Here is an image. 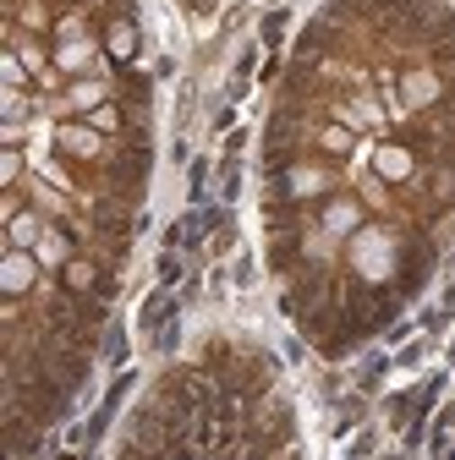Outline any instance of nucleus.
Segmentation results:
<instances>
[{
  "label": "nucleus",
  "mask_w": 455,
  "mask_h": 460,
  "mask_svg": "<svg viewBox=\"0 0 455 460\" xmlns=\"http://www.w3.org/2000/svg\"><path fill=\"white\" fill-rule=\"evenodd\" d=\"M263 247L280 307L324 357L401 318L455 242V12L329 0L263 127Z\"/></svg>",
  "instance_id": "obj_1"
}]
</instances>
